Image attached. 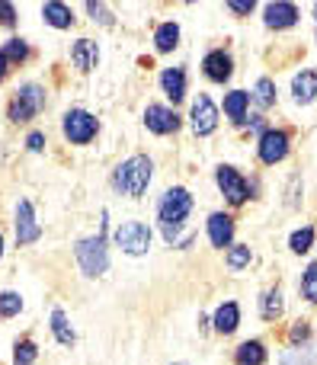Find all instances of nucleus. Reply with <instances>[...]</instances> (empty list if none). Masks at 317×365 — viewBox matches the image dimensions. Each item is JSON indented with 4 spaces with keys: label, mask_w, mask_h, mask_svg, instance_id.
Returning <instances> with one entry per match:
<instances>
[{
    "label": "nucleus",
    "mask_w": 317,
    "mask_h": 365,
    "mask_svg": "<svg viewBox=\"0 0 317 365\" xmlns=\"http://www.w3.org/2000/svg\"><path fill=\"white\" fill-rule=\"evenodd\" d=\"M189 119H192V132H196L199 138H205V135H212L218 128V106L205 93H199L196 100H192Z\"/></svg>",
    "instance_id": "1a4fd4ad"
},
{
    "label": "nucleus",
    "mask_w": 317,
    "mask_h": 365,
    "mask_svg": "<svg viewBox=\"0 0 317 365\" xmlns=\"http://www.w3.org/2000/svg\"><path fill=\"white\" fill-rule=\"evenodd\" d=\"M0 51H4L6 64H23L26 58H29V45H26V38H16V36L6 38L4 48H0Z\"/></svg>",
    "instance_id": "bb28decb"
},
{
    "label": "nucleus",
    "mask_w": 317,
    "mask_h": 365,
    "mask_svg": "<svg viewBox=\"0 0 317 365\" xmlns=\"http://www.w3.org/2000/svg\"><path fill=\"white\" fill-rule=\"evenodd\" d=\"M42 237V225L36 221V212H32V202L29 199H19L16 202V244H36Z\"/></svg>",
    "instance_id": "9d476101"
},
{
    "label": "nucleus",
    "mask_w": 317,
    "mask_h": 365,
    "mask_svg": "<svg viewBox=\"0 0 317 365\" xmlns=\"http://www.w3.org/2000/svg\"><path fill=\"white\" fill-rule=\"evenodd\" d=\"M154 45H157L160 55L173 51L180 45V26L177 23H160L157 29H154Z\"/></svg>",
    "instance_id": "4be33fe9"
},
{
    "label": "nucleus",
    "mask_w": 317,
    "mask_h": 365,
    "mask_svg": "<svg viewBox=\"0 0 317 365\" xmlns=\"http://www.w3.org/2000/svg\"><path fill=\"white\" fill-rule=\"evenodd\" d=\"M42 16L48 26H55V29H71L74 26V10H71L68 4H58V0H48V4L42 6Z\"/></svg>",
    "instance_id": "aec40b11"
},
{
    "label": "nucleus",
    "mask_w": 317,
    "mask_h": 365,
    "mask_svg": "<svg viewBox=\"0 0 317 365\" xmlns=\"http://www.w3.org/2000/svg\"><path fill=\"white\" fill-rule=\"evenodd\" d=\"M38 356L36 343L29 340V336H23V340H16V346H13V365H32Z\"/></svg>",
    "instance_id": "cd10ccee"
},
{
    "label": "nucleus",
    "mask_w": 317,
    "mask_h": 365,
    "mask_svg": "<svg viewBox=\"0 0 317 365\" xmlns=\"http://www.w3.org/2000/svg\"><path fill=\"white\" fill-rule=\"evenodd\" d=\"M51 330H55V340L61 343V346H71V343L77 340V334L71 330V324H68V317H64L61 308L51 311Z\"/></svg>",
    "instance_id": "b1692460"
},
{
    "label": "nucleus",
    "mask_w": 317,
    "mask_h": 365,
    "mask_svg": "<svg viewBox=\"0 0 317 365\" xmlns=\"http://www.w3.org/2000/svg\"><path fill=\"white\" fill-rule=\"evenodd\" d=\"M0 257H4V234H0Z\"/></svg>",
    "instance_id": "4c0bfd02"
},
{
    "label": "nucleus",
    "mask_w": 317,
    "mask_h": 365,
    "mask_svg": "<svg viewBox=\"0 0 317 365\" xmlns=\"http://www.w3.org/2000/svg\"><path fill=\"white\" fill-rule=\"evenodd\" d=\"M160 90L167 93L170 103H180L186 96V71L183 68H167L160 74Z\"/></svg>",
    "instance_id": "a211bd4d"
},
{
    "label": "nucleus",
    "mask_w": 317,
    "mask_h": 365,
    "mask_svg": "<svg viewBox=\"0 0 317 365\" xmlns=\"http://www.w3.org/2000/svg\"><path fill=\"white\" fill-rule=\"evenodd\" d=\"M113 240L122 253H128V257H141V253L151 250V227H147L145 221H122V225L115 227Z\"/></svg>",
    "instance_id": "39448f33"
},
{
    "label": "nucleus",
    "mask_w": 317,
    "mask_h": 365,
    "mask_svg": "<svg viewBox=\"0 0 317 365\" xmlns=\"http://www.w3.org/2000/svg\"><path fill=\"white\" fill-rule=\"evenodd\" d=\"M292 96L298 106H311L317 100V71H301L292 77Z\"/></svg>",
    "instance_id": "dca6fc26"
},
{
    "label": "nucleus",
    "mask_w": 317,
    "mask_h": 365,
    "mask_svg": "<svg viewBox=\"0 0 317 365\" xmlns=\"http://www.w3.org/2000/svg\"><path fill=\"white\" fill-rule=\"evenodd\" d=\"M282 311H286V302H282V292H279V289L263 292V298H260V314L266 317V321H279Z\"/></svg>",
    "instance_id": "5701e85b"
},
{
    "label": "nucleus",
    "mask_w": 317,
    "mask_h": 365,
    "mask_svg": "<svg viewBox=\"0 0 317 365\" xmlns=\"http://www.w3.org/2000/svg\"><path fill=\"white\" fill-rule=\"evenodd\" d=\"M45 109V90L38 83H23V87L13 93L10 106H6V119L10 122H32L38 113Z\"/></svg>",
    "instance_id": "7ed1b4c3"
},
{
    "label": "nucleus",
    "mask_w": 317,
    "mask_h": 365,
    "mask_svg": "<svg viewBox=\"0 0 317 365\" xmlns=\"http://www.w3.org/2000/svg\"><path fill=\"white\" fill-rule=\"evenodd\" d=\"M250 259H254V253H250L247 244H231L228 253H224V263H228V269H234V272L247 269Z\"/></svg>",
    "instance_id": "393cba45"
},
{
    "label": "nucleus",
    "mask_w": 317,
    "mask_h": 365,
    "mask_svg": "<svg viewBox=\"0 0 317 365\" xmlns=\"http://www.w3.org/2000/svg\"><path fill=\"white\" fill-rule=\"evenodd\" d=\"M289 247H292V253H308L314 247V227H301V231H295L292 237H289Z\"/></svg>",
    "instance_id": "c85d7f7f"
},
{
    "label": "nucleus",
    "mask_w": 317,
    "mask_h": 365,
    "mask_svg": "<svg viewBox=\"0 0 317 365\" xmlns=\"http://www.w3.org/2000/svg\"><path fill=\"white\" fill-rule=\"evenodd\" d=\"M192 212V192L183 186H173L160 195L157 202V221L164 227V237L167 244L173 247H189L192 244V234H183V225Z\"/></svg>",
    "instance_id": "f257e3e1"
},
{
    "label": "nucleus",
    "mask_w": 317,
    "mask_h": 365,
    "mask_svg": "<svg viewBox=\"0 0 317 365\" xmlns=\"http://www.w3.org/2000/svg\"><path fill=\"white\" fill-rule=\"evenodd\" d=\"M74 257H77V263H80L83 276H90V279L103 276V272L109 269L106 237H103V234H96V237H83V240H77Z\"/></svg>",
    "instance_id": "20e7f679"
},
{
    "label": "nucleus",
    "mask_w": 317,
    "mask_h": 365,
    "mask_svg": "<svg viewBox=\"0 0 317 365\" xmlns=\"http://www.w3.org/2000/svg\"><path fill=\"white\" fill-rule=\"evenodd\" d=\"M0 23L4 26L16 23V10H13V4H0Z\"/></svg>",
    "instance_id": "72a5a7b5"
},
{
    "label": "nucleus",
    "mask_w": 317,
    "mask_h": 365,
    "mask_svg": "<svg viewBox=\"0 0 317 365\" xmlns=\"http://www.w3.org/2000/svg\"><path fill=\"white\" fill-rule=\"evenodd\" d=\"M23 311V298L16 292H0V317H16Z\"/></svg>",
    "instance_id": "c756f323"
},
{
    "label": "nucleus",
    "mask_w": 317,
    "mask_h": 365,
    "mask_svg": "<svg viewBox=\"0 0 317 365\" xmlns=\"http://www.w3.org/2000/svg\"><path fill=\"white\" fill-rule=\"evenodd\" d=\"M145 125H147V132H154V135H173L180 128V115H177V109L151 103V106L145 109Z\"/></svg>",
    "instance_id": "9b49d317"
},
{
    "label": "nucleus",
    "mask_w": 317,
    "mask_h": 365,
    "mask_svg": "<svg viewBox=\"0 0 317 365\" xmlns=\"http://www.w3.org/2000/svg\"><path fill=\"white\" fill-rule=\"evenodd\" d=\"M247 109H250L247 90H231V93L224 96V115L231 119V125H244V122H247Z\"/></svg>",
    "instance_id": "f3484780"
},
{
    "label": "nucleus",
    "mask_w": 317,
    "mask_h": 365,
    "mask_svg": "<svg viewBox=\"0 0 317 365\" xmlns=\"http://www.w3.org/2000/svg\"><path fill=\"white\" fill-rule=\"evenodd\" d=\"M202 71L212 83H224V81H231V74H234V58H231L224 48H215L202 58Z\"/></svg>",
    "instance_id": "f8f14e48"
},
{
    "label": "nucleus",
    "mask_w": 317,
    "mask_h": 365,
    "mask_svg": "<svg viewBox=\"0 0 317 365\" xmlns=\"http://www.w3.org/2000/svg\"><path fill=\"white\" fill-rule=\"evenodd\" d=\"M308 336H311V327H308V321H298L292 327V334H289V340L298 343V340H308Z\"/></svg>",
    "instance_id": "473e14b6"
},
{
    "label": "nucleus",
    "mask_w": 317,
    "mask_h": 365,
    "mask_svg": "<svg viewBox=\"0 0 317 365\" xmlns=\"http://www.w3.org/2000/svg\"><path fill=\"white\" fill-rule=\"evenodd\" d=\"M151 177H154L151 158H145V154H132V158H125L119 167H115L113 186H115V192L128 195V199H141V195L147 192V186H151Z\"/></svg>",
    "instance_id": "f03ea898"
},
{
    "label": "nucleus",
    "mask_w": 317,
    "mask_h": 365,
    "mask_svg": "<svg viewBox=\"0 0 317 365\" xmlns=\"http://www.w3.org/2000/svg\"><path fill=\"white\" fill-rule=\"evenodd\" d=\"M87 13H90V19H93V23L113 26V13H109L106 4H93V0H90V4H87Z\"/></svg>",
    "instance_id": "2f4dec72"
},
{
    "label": "nucleus",
    "mask_w": 317,
    "mask_h": 365,
    "mask_svg": "<svg viewBox=\"0 0 317 365\" xmlns=\"http://www.w3.org/2000/svg\"><path fill=\"white\" fill-rule=\"evenodd\" d=\"M212 324H215V330L218 334H234L237 330V324H241V304L237 302H224V304H218V311H215V317H212Z\"/></svg>",
    "instance_id": "6ab92c4d"
},
{
    "label": "nucleus",
    "mask_w": 317,
    "mask_h": 365,
    "mask_svg": "<svg viewBox=\"0 0 317 365\" xmlns=\"http://www.w3.org/2000/svg\"><path fill=\"white\" fill-rule=\"evenodd\" d=\"M209 240L218 250H228L231 240H234V218L224 212H212L209 215Z\"/></svg>",
    "instance_id": "ddd939ff"
},
{
    "label": "nucleus",
    "mask_w": 317,
    "mask_h": 365,
    "mask_svg": "<svg viewBox=\"0 0 317 365\" xmlns=\"http://www.w3.org/2000/svg\"><path fill=\"white\" fill-rule=\"evenodd\" d=\"M301 295L308 298L311 304H317V263H311L301 276Z\"/></svg>",
    "instance_id": "7c9ffc66"
},
{
    "label": "nucleus",
    "mask_w": 317,
    "mask_h": 365,
    "mask_svg": "<svg viewBox=\"0 0 317 365\" xmlns=\"http://www.w3.org/2000/svg\"><path fill=\"white\" fill-rule=\"evenodd\" d=\"M234 365H266V346L260 340H244L234 349Z\"/></svg>",
    "instance_id": "412c9836"
},
{
    "label": "nucleus",
    "mask_w": 317,
    "mask_h": 365,
    "mask_svg": "<svg viewBox=\"0 0 317 365\" xmlns=\"http://www.w3.org/2000/svg\"><path fill=\"white\" fill-rule=\"evenodd\" d=\"M26 145H29V151H42V148H45V135L42 132H32L29 138H26Z\"/></svg>",
    "instance_id": "c9c22d12"
},
{
    "label": "nucleus",
    "mask_w": 317,
    "mask_h": 365,
    "mask_svg": "<svg viewBox=\"0 0 317 365\" xmlns=\"http://www.w3.org/2000/svg\"><path fill=\"white\" fill-rule=\"evenodd\" d=\"M71 61H74V68L80 71V74H90V71L96 68V61H100V45H96L93 38H77V42L71 45Z\"/></svg>",
    "instance_id": "4468645a"
},
{
    "label": "nucleus",
    "mask_w": 317,
    "mask_h": 365,
    "mask_svg": "<svg viewBox=\"0 0 317 365\" xmlns=\"http://www.w3.org/2000/svg\"><path fill=\"white\" fill-rule=\"evenodd\" d=\"M314 19H317V4H314Z\"/></svg>",
    "instance_id": "58836bf2"
},
{
    "label": "nucleus",
    "mask_w": 317,
    "mask_h": 365,
    "mask_svg": "<svg viewBox=\"0 0 317 365\" xmlns=\"http://www.w3.org/2000/svg\"><path fill=\"white\" fill-rule=\"evenodd\" d=\"M289 141H292V135H289L286 128H266V132L260 135V145H256L260 164L276 167L279 160H286V154H289Z\"/></svg>",
    "instance_id": "6e6552de"
},
{
    "label": "nucleus",
    "mask_w": 317,
    "mask_h": 365,
    "mask_svg": "<svg viewBox=\"0 0 317 365\" xmlns=\"http://www.w3.org/2000/svg\"><path fill=\"white\" fill-rule=\"evenodd\" d=\"M263 19H266L269 29H289V26L298 23V6L295 4H266V10H263Z\"/></svg>",
    "instance_id": "2eb2a0df"
},
{
    "label": "nucleus",
    "mask_w": 317,
    "mask_h": 365,
    "mask_svg": "<svg viewBox=\"0 0 317 365\" xmlns=\"http://www.w3.org/2000/svg\"><path fill=\"white\" fill-rule=\"evenodd\" d=\"M250 100H254L260 109H269L276 103V83L269 81V77H260L256 87H254V93H250Z\"/></svg>",
    "instance_id": "a878e982"
},
{
    "label": "nucleus",
    "mask_w": 317,
    "mask_h": 365,
    "mask_svg": "<svg viewBox=\"0 0 317 365\" xmlns=\"http://www.w3.org/2000/svg\"><path fill=\"white\" fill-rule=\"evenodd\" d=\"M10 74V64H6V58H4V51H0V81Z\"/></svg>",
    "instance_id": "e433bc0d"
},
{
    "label": "nucleus",
    "mask_w": 317,
    "mask_h": 365,
    "mask_svg": "<svg viewBox=\"0 0 317 365\" xmlns=\"http://www.w3.org/2000/svg\"><path fill=\"white\" fill-rule=\"evenodd\" d=\"M228 10L231 13H254V0H231Z\"/></svg>",
    "instance_id": "f704fd0d"
},
{
    "label": "nucleus",
    "mask_w": 317,
    "mask_h": 365,
    "mask_svg": "<svg viewBox=\"0 0 317 365\" xmlns=\"http://www.w3.org/2000/svg\"><path fill=\"white\" fill-rule=\"evenodd\" d=\"M215 182H218V189H222V195L228 199V205L241 208L244 202L250 199V182L244 180L234 167H228V164L218 167V170H215Z\"/></svg>",
    "instance_id": "0eeeda50"
},
{
    "label": "nucleus",
    "mask_w": 317,
    "mask_h": 365,
    "mask_svg": "<svg viewBox=\"0 0 317 365\" xmlns=\"http://www.w3.org/2000/svg\"><path fill=\"white\" fill-rule=\"evenodd\" d=\"M61 128L71 145H90V141L96 138V132H100V122H96V115L87 113V109H68Z\"/></svg>",
    "instance_id": "423d86ee"
}]
</instances>
